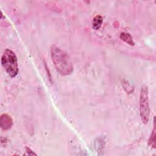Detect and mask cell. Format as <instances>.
<instances>
[{
    "label": "cell",
    "instance_id": "cell-1",
    "mask_svg": "<svg viewBox=\"0 0 156 156\" xmlns=\"http://www.w3.org/2000/svg\"><path fill=\"white\" fill-rule=\"evenodd\" d=\"M51 55L55 68L59 74L68 76L72 73L73 66L66 52L53 44L51 47Z\"/></svg>",
    "mask_w": 156,
    "mask_h": 156
},
{
    "label": "cell",
    "instance_id": "cell-2",
    "mask_svg": "<svg viewBox=\"0 0 156 156\" xmlns=\"http://www.w3.org/2000/svg\"><path fill=\"white\" fill-rule=\"evenodd\" d=\"M1 64L6 73L11 77H15L18 73L17 58L15 54L9 49L4 51L1 57Z\"/></svg>",
    "mask_w": 156,
    "mask_h": 156
},
{
    "label": "cell",
    "instance_id": "cell-3",
    "mask_svg": "<svg viewBox=\"0 0 156 156\" xmlns=\"http://www.w3.org/2000/svg\"><path fill=\"white\" fill-rule=\"evenodd\" d=\"M150 108L149 104L148 89L146 85H143L141 88L140 95V115L141 121L146 124L149 119Z\"/></svg>",
    "mask_w": 156,
    "mask_h": 156
},
{
    "label": "cell",
    "instance_id": "cell-4",
    "mask_svg": "<svg viewBox=\"0 0 156 156\" xmlns=\"http://www.w3.org/2000/svg\"><path fill=\"white\" fill-rule=\"evenodd\" d=\"M13 124V120L10 115L4 113L1 116L0 125L2 129L7 130L11 128Z\"/></svg>",
    "mask_w": 156,
    "mask_h": 156
},
{
    "label": "cell",
    "instance_id": "cell-5",
    "mask_svg": "<svg viewBox=\"0 0 156 156\" xmlns=\"http://www.w3.org/2000/svg\"><path fill=\"white\" fill-rule=\"evenodd\" d=\"M103 23V18L101 15L95 16L92 21V27L94 30H98L101 27Z\"/></svg>",
    "mask_w": 156,
    "mask_h": 156
},
{
    "label": "cell",
    "instance_id": "cell-6",
    "mask_svg": "<svg viewBox=\"0 0 156 156\" xmlns=\"http://www.w3.org/2000/svg\"><path fill=\"white\" fill-rule=\"evenodd\" d=\"M120 38L130 46H133L135 44V43L133 40L132 36L129 33H127V32L121 33Z\"/></svg>",
    "mask_w": 156,
    "mask_h": 156
},
{
    "label": "cell",
    "instance_id": "cell-7",
    "mask_svg": "<svg viewBox=\"0 0 156 156\" xmlns=\"http://www.w3.org/2000/svg\"><path fill=\"white\" fill-rule=\"evenodd\" d=\"M148 144L151 147L153 148H155L156 144H155V118L154 119V127L152 131V133L151 136L148 140Z\"/></svg>",
    "mask_w": 156,
    "mask_h": 156
},
{
    "label": "cell",
    "instance_id": "cell-8",
    "mask_svg": "<svg viewBox=\"0 0 156 156\" xmlns=\"http://www.w3.org/2000/svg\"><path fill=\"white\" fill-rule=\"evenodd\" d=\"M26 151L27 155H37V154L34 151H32L29 147H26Z\"/></svg>",
    "mask_w": 156,
    "mask_h": 156
}]
</instances>
